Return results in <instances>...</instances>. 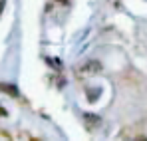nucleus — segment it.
Returning a JSON list of instances; mask_svg holds the SVG:
<instances>
[{
    "label": "nucleus",
    "mask_w": 147,
    "mask_h": 141,
    "mask_svg": "<svg viewBox=\"0 0 147 141\" xmlns=\"http://www.w3.org/2000/svg\"><path fill=\"white\" fill-rule=\"evenodd\" d=\"M0 92L12 95V97H18V88H16V86H12V84H0Z\"/></svg>",
    "instance_id": "f257e3e1"
},
{
    "label": "nucleus",
    "mask_w": 147,
    "mask_h": 141,
    "mask_svg": "<svg viewBox=\"0 0 147 141\" xmlns=\"http://www.w3.org/2000/svg\"><path fill=\"white\" fill-rule=\"evenodd\" d=\"M101 66H99L98 62H90V64H86L84 68H80V74H96Z\"/></svg>",
    "instance_id": "f03ea898"
},
{
    "label": "nucleus",
    "mask_w": 147,
    "mask_h": 141,
    "mask_svg": "<svg viewBox=\"0 0 147 141\" xmlns=\"http://www.w3.org/2000/svg\"><path fill=\"white\" fill-rule=\"evenodd\" d=\"M86 119H88V123H90V125H94V123H99V117H96V115H90V113L86 115Z\"/></svg>",
    "instance_id": "7ed1b4c3"
},
{
    "label": "nucleus",
    "mask_w": 147,
    "mask_h": 141,
    "mask_svg": "<svg viewBox=\"0 0 147 141\" xmlns=\"http://www.w3.org/2000/svg\"><path fill=\"white\" fill-rule=\"evenodd\" d=\"M0 115H2V117H4V115H8V111H6V109H4V107H0Z\"/></svg>",
    "instance_id": "20e7f679"
}]
</instances>
